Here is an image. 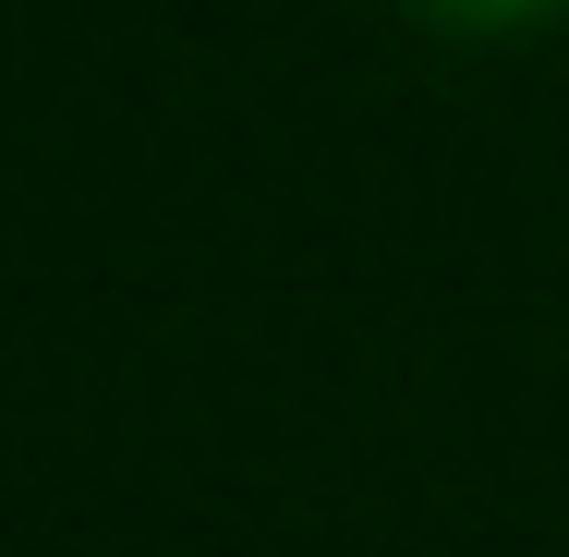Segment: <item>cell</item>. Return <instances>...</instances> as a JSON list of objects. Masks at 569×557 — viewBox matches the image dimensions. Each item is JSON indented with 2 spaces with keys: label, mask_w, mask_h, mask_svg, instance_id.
Segmentation results:
<instances>
[{
  "label": "cell",
  "mask_w": 569,
  "mask_h": 557,
  "mask_svg": "<svg viewBox=\"0 0 569 557\" xmlns=\"http://www.w3.org/2000/svg\"><path fill=\"white\" fill-rule=\"evenodd\" d=\"M425 12H460V24H509V12H546V0H425Z\"/></svg>",
  "instance_id": "cell-1"
}]
</instances>
